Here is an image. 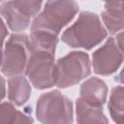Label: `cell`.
Here are the masks:
<instances>
[{
	"label": "cell",
	"mask_w": 124,
	"mask_h": 124,
	"mask_svg": "<svg viewBox=\"0 0 124 124\" xmlns=\"http://www.w3.org/2000/svg\"><path fill=\"white\" fill-rule=\"evenodd\" d=\"M108 94L107 83L98 77L85 78L79 86V98L93 106L103 107L108 100Z\"/></svg>",
	"instance_id": "8"
},
{
	"label": "cell",
	"mask_w": 124,
	"mask_h": 124,
	"mask_svg": "<svg viewBox=\"0 0 124 124\" xmlns=\"http://www.w3.org/2000/svg\"><path fill=\"white\" fill-rule=\"evenodd\" d=\"M35 113L37 120L45 124H71L75 121L73 101L57 89L39 96Z\"/></svg>",
	"instance_id": "3"
},
{
	"label": "cell",
	"mask_w": 124,
	"mask_h": 124,
	"mask_svg": "<svg viewBox=\"0 0 124 124\" xmlns=\"http://www.w3.org/2000/svg\"><path fill=\"white\" fill-rule=\"evenodd\" d=\"M1 81H2V101H4V99L7 97V90L6 88L8 87L6 84V79H5V76L2 75L1 77Z\"/></svg>",
	"instance_id": "20"
},
{
	"label": "cell",
	"mask_w": 124,
	"mask_h": 124,
	"mask_svg": "<svg viewBox=\"0 0 124 124\" xmlns=\"http://www.w3.org/2000/svg\"><path fill=\"white\" fill-rule=\"evenodd\" d=\"M31 82L24 75H17L7 79V98L16 107H22L29 100L32 87Z\"/></svg>",
	"instance_id": "9"
},
{
	"label": "cell",
	"mask_w": 124,
	"mask_h": 124,
	"mask_svg": "<svg viewBox=\"0 0 124 124\" xmlns=\"http://www.w3.org/2000/svg\"><path fill=\"white\" fill-rule=\"evenodd\" d=\"M79 11L76 0H46L41 12L32 19L30 30L43 29L60 35Z\"/></svg>",
	"instance_id": "2"
},
{
	"label": "cell",
	"mask_w": 124,
	"mask_h": 124,
	"mask_svg": "<svg viewBox=\"0 0 124 124\" xmlns=\"http://www.w3.org/2000/svg\"><path fill=\"white\" fill-rule=\"evenodd\" d=\"M34 118L21 110L10 101H2L0 105V123L1 124H25L33 123Z\"/></svg>",
	"instance_id": "14"
},
{
	"label": "cell",
	"mask_w": 124,
	"mask_h": 124,
	"mask_svg": "<svg viewBox=\"0 0 124 124\" xmlns=\"http://www.w3.org/2000/svg\"><path fill=\"white\" fill-rule=\"evenodd\" d=\"M124 62V54L119 49L115 38L108 37L105 43L93 51L91 64L93 72L102 77L115 74Z\"/></svg>",
	"instance_id": "7"
},
{
	"label": "cell",
	"mask_w": 124,
	"mask_h": 124,
	"mask_svg": "<svg viewBox=\"0 0 124 124\" xmlns=\"http://www.w3.org/2000/svg\"><path fill=\"white\" fill-rule=\"evenodd\" d=\"M24 75L32 86L46 90L56 84V61L54 54L40 50H31Z\"/></svg>",
	"instance_id": "6"
},
{
	"label": "cell",
	"mask_w": 124,
	"mask_h": 124,
	"mask_svg": "<svg viewBox=\"0 0 124 124\" xmlns=\"http://www.w3.org/2000/svg\"><path fill=\"white\" fill-rule=\"evenodd\" d=\"M29 38L31 50L46 51L55 55L59 35L43 29H35L30 30Z\"/></svg>",
	"instance_id": "13"
},
{
	"label": "cell",
	"mask_w": 124,
	"mask_h": 124,
	"mask_svg": "<svg viewBox=\"0 0 124 124\" xmlns=\"http://www.w3.org/2000/svg\"><path fill=\"white\" fill-rule=\"evenodd\" d=\"M101 16L90 11H82L77 19L61 34V41L72 48L91 50L108 37Z\"/></svg>",
	"instance_id": "1"
},
{
	"label": "cell",
	"mask_w": 124,
	"mask_h": 124,
	"mask_svg": "<svg viewBox=\"0 0 124 124\" xmlns=\"http://www.w3.org/2000/svg\"><path fill=\"white\" fill-rule=\"evenodd\" d=\"M0 13L2 19L6 22L9 29L14 33H21L30 28L31 17L23 15L13 3V0L1 3Z\"/></svg>",
	"instance_id": "10"
},
{
	"label": "cell",
	"mask_w": 124,
	"mask_h": 124,
	"mask_svg": "<svg viewBox=\"0 0 124 124\" xmlns=\"http://www.w3.org/2000/svg\"><path fill=\"white\" fill-rule=\"evenodd\" d=\"M92 73L91 59L83 50H73L56 61V84L61 89L77 85Z\"/></svg>",
	"instance_id": "4"
},
{
	"label": "cell",
	"mask_w": 124,
	"mask_h": 124,
	"mask_svg": "<svg viewBox=\"0 0 124 124\" xmlns=\"http://www.w3.org/2000/svg\"><path fill=\"white\" fill-rule=\"evenodd\" d=\"M115 42H116L119 49L124 54V30L120 31L119 33H117L115 35Z\"/></svg>",
	"instance_id": "17"
},
{
	"label": "cell",
	"mask_w": 124,
	"mask_h": 124,
	"mask_svg": "<svg viewBox=\"0 0 124 124\" xmlns=\"http://www.w3.org/2000/svg\"><path fill=\"white\" fill-rule=\"evenodd\" d=\"M108 109L112 121L124 124V85L113 86L109 92Z\"/></svg>",
	"instance_id": "15"
},
{
	"label": "cell",
	"mask_w": 124,
	"mask_h": 124,
	"mask_svg": "<svg viewBox=\"0 0 124 124\" xmlns=\"http://www.w3.org/2000/svg\"><path fill=\"white\" fill-rule=\"evenodd\" d=\"M75 117L77 123H108L103 107L90 105L79 97L75 104Z\"/></svg>",
	"instance_id": "11"
},
{
	"label": "cell",
	"mask_w": 124,
	"mask_h": 124,
	"mask_svg": "<svg viewBox=\"0 0 124 124\" xmlns=\"http://www.w3.org/2000/svg\"><path fill=\"white\" fill-rule=\"evenodd\" d=\"M30 53L29 35L25 33L11 34L2 46V75L7 78L23 75Z\"/></svg>",
	"instance_id": "5"
},
{
	"label": "cell",
	"mask_w": 124,
	"mask_h": 124,
	"mask_svg": "<svg viewBox=\"0 0 124 124\" xmlns=\"http://www.w3.org/2000/svg\"><path fill=\"white\" fill-rule=\"evenodd\" d=\"M13 3L23 15L32 18L41 12L44 0H13Z\"/></svg>",
	"instance_id": "16"
},
{
	"label": "cell",
	"mask_w": 124,
	"mask_h": 124,
	"mask_svg": "<svg viewBox=\"0 0 124 124\" xmlns=\"http://www.w3.org/2000/svg\"><path fill=\"white\" fill-rule=\"evenodd\" d=\"M100 16L108 34L116 35L124 30V4H105Z\"/></svg>",
	"instance_id": "12"
},
{
	"label": "cell",
	"mask_w": 124,
	"mask_h": 124,
	"mask_svg": "<svg viewBox=\"0 0 124 124\" xmlns=\"http://www.w3.org/2000/svg\"><path fill=\"white\" fill-rule=\"evenodd\" d=\"M8 35H9V27L6 24V22L2 19V46L6 42Z\"/></svg>",
	"instance_id": "18"
},
{
	"label": "cell",
	"mask_w": 124,
	"mask_h": 124,
	"mask_svg": "<svg viewBox=\"0 0 124 124\" xmlns=\"http://www.w3.org/2000/svg\"><path fill=\"white\" fill-rule=\"evenodd\" d=\"M105 4L116 5V4H124V0H102Z\"/></svg>",
	"instance_id": "21"
},
{
	"label": "cell",
	"mask_w": 124,
	"mask_h": 124,
	"mask_svg": "<svg viewBox=\"0 0 124 124\" xmlns=\"http://www.w3.org/2000/svg\"><path fill=\"white\" fill-rule=\"evenodd\" d=\"M114 80H115L116 82H118L119 84L124 85V66L122 67V69L120 70V72L117 74V76L115 77Z\"/></svg>",
	"instance_id": "19"
},
{
	"label": "cell",
	"mask_w": 124,
	"mask_h": 124,
	"mask_svg": "<svg viewBox=\"0 0 124 124\" xmlns=\"http://www.w3.org/2000/svg\"><path fill=\"white\" fill-rule=\"evenodd\" d=\"M6 1H9V0H1V3H4V2H6Z\"/></svg>",
	"instance_id": "22"
}]
</instances>
